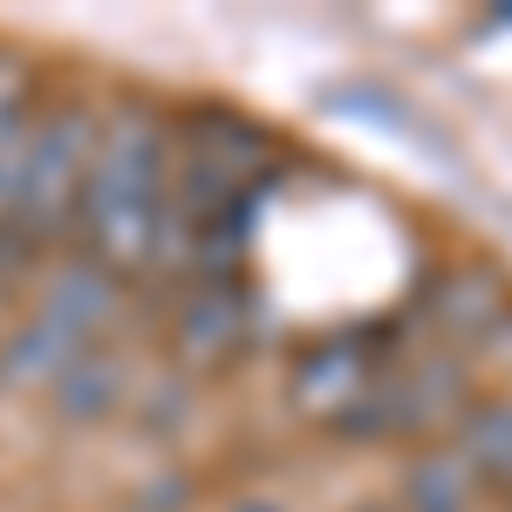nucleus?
Segmentation results:
<instances>
[{"mask_svg": "<svg viewBox=\"0 0 512 512\" xmlns=\"http://www.w3.org/2000/svg\"><path fill=\"white\" fill-rule=\"evenodd\" d=\"M362 512H376V506H362Z\"/></svg>", "mask_w": 512, "mask_h": 512, "instance_id": "ddd939ff", "label": "nucleus"}, {"mask_svg": "<svg viewBox=\"0 0 512 512\" xmlns=\"http://www.w3.org/2000/svg\"><path fill=\"white\" fill-rule=\"evenodd\" d=\"M96 130L103 123L89 110H48L28 130V158H21V192H14V226L35 239L41 253L55 246L62 233H76V198L82 178H89V158H96Z\"/></svg>", "mask_w": 512, "mask_h": 512, "instance_id": "f03ea898", "label": "nucleus"}, {"mask_svg": "<svg viewBox=\"0 0 512 512\" xmlns=\"http://www.w3.org/2000/svg\"><path fill=\"white\" fill-rule=\"evenodd\" d=\"M233 512H280V506H274V499H239Z\"/></svg>", "mask_w": 512, "mask_h": 512, "instance_id": "f8f14e48", "label": "nucleus"}, {"mask_svg": "<svg viewBox=\"0 0 512 512\" xmlns=\"http://www.w3.org/2000/svg\"><path fill=\"white\" fill-rule=\"evenodd\" d=\"M431 301H437V315L451 321L465 342H478V335L499 321V308H506L512 294H506V287H499L492 274H458V280H437Z\"/></svg>", "mask_w": 512, "mask_h": 512, "instance_id": "9d476101", "label": "nucleus"}, {"mask_svg": "<svg viewBox=\"0 0 512 512\" xmlns=\"http://www.w3.org/2000/svg\"><path fill=\"white\" fill-rule=\"evenodd\" d=\"M110 308H117V274H103L96 260L55 267V274L41 280V301H35L41 321L69 328V335H82V342H96V328L110 321Z\"/></svg>", "mask_w": 512, "mask_h": 512, "instance_id": "39448f33", "label": "nucleus"}, {"mask_svg": "<svg viewBox=\"0 0 512 512\" xmlns=\"http://www.w3.org/2000/svg\"><path fill=\"white\" fill-rule=\"evenodd\" d=\"M14 123H35V76H28V62L0 55V137Z\"/></svg>", "mask_w": 512, "mask_h": 512, "instance_id": "9b49d317", "label": "nucleus"}, {"mask_svg": "<svg viewBox=\"0 0 512 512\" xmlns=\"http://www.w3.org/2000/svg\"><path fill=\"white\" fill-rule=\"evenodd\" d=\"M123 396H130V369H123L117 355L103 349H82L55 383H48V403L62 410V417H76V424H96V417H110Z\"/></svg>", "mask_w": 512, "mask_h": 512, "instance_id": "0eeeda50", "label": "nucleus"}, {"mask_svg": "<svg viewBox=\"0 0 512 512\" xmlns=\"http://www.w3.org/2000/svg\"><path fill=\"white\" fill-rule=\"evenodd\" d=\"M472 499H478V478L451 444H431V451L410 458V472H403V512H472Z\"/></svg>", "mask_w": 512, "mask_h": 512, "instance_id": "1a4fd4ad", "label": "nucleus"}, {"mask_svg": "<svg viewBox=\"0 0 512 512\" xmlns=\"http://www.w3.org/2000/svg\"><path fill=\"white\" fill-rule=\"evenodd\" d=\"M253 335V315H246V287L239 280H198L192 294H185V308H178V349L192 355L198 369H212V362H233L239 342Z\"/></svg>", "mask_w": 512, "mask_h": 512, "instance_id": "20e7f679", "label": "nucleus"}, {"mask_svg": "<svg viewBox=\"0 0 512 512\" xmlns=\"http://www.w3.org/2000/svg\"><path fill=\"white\" fill-rule=\"evenodd\" d=\"M451 451L472 465L478 485H499V492H512V396L472 403V410L458 417V437H451Z\"/></svg>", "mask_w": 512, "mask_h": 512, "instance_id": "6e6552de", "label": "nucleus"}, {"mask_svg": "<svg viewBox=\"0 0 512 512\" xmlns=\"http://www.w3.org/2000/svg\"><path fill=\"white\" fill-rule=\"evenodd\" d=\"M82 349H96V342H82V335H69V328L35 315L28 328H14L0 342V390H48Z\"/></svg>", "mask_w": 512, "mask_h": 512, "instance_id": "423d86ee", "label": "nucleus"}, {"mask_svg": "<svg viewBox=\"0 0 512 512\" xmlns=\"http://www.w3.org/2000/svg\"><path fill=\"white\" fill-rule=\"evenodd\" d=\"M164 185H171V123L158 110H117L96 130V158L76 198V239L82 260L103 274H144L164 219Z\"/></svg>", "mask_w": 512, "mask_h": 512, "instance_id": "f257e3e1", "label": "nucleus"}, {"mask_svg": "<svg viewBox=\"0 0 512 512\" xmlns=\"http://www.w3.org/2000/svg\"><path fill=\"white\" fill-rule=\"evenodd\" d=\"M369 383H383V355L369 349L362 335H328V342L294 355V396L315 410L321 424H328L342 403H355Z\"/></svg>", "mask_w": 512, "mask_h": 512, "instance_id": "7ed1b4c3", "label": "nucleus"}]
</instances>
